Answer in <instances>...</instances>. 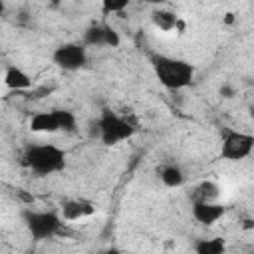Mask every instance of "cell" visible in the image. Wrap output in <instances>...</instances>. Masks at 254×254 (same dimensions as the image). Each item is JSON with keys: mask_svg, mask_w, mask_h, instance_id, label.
Masks as SVG:
<instances>
[{"mask_svg": "<svg viewBox=\"0 0 254 254\" xmlns=\"http://www.w3.org/2000/svg\"><path fill=\"white\" fill-rule=\"evenodd\" d=\"M151 65L159 81L167 89H183L192 83L194 79V67L179 58L163 56V54H151Z\"/></svg>", "mask_w": 254, "mask_h": 254, "instance_id": "cell-1", "label": "cell"}, {"mask_svg": "<svg viewBox=\"0 0 254 254\" xmlns=\"http://www.w3.org/2000/svg\"><path fill=\"white\" fill-rule=\"evenodd\" d=\"M26 165L40 177L58 173L65 165V151L56 145H34L26 151Z\"/></svg>", "mask_w": 254, "mask_h": 254, "instance_id": "cell-2", "label": "cell"}, {"mask_svg": "<svg viewBox=\"0 0 254 254\" xmlns=\"http://www.w3.org/2000/svg\"><path fill=\"white\" fill-rule=\"evenodd\" d=\"M95 131H97V137L101 139V143L111 147V145H117V143L129 139L135 133V127L127 119L119 117L115 111L103 109L101 117L95 123Z\"/></svg>", "mask_w": 254, "mask_h": 254, "instance_id": "cell-3", "label": "cell"}, {"mask_svg": "<svg viewBox=\"0 0 254 254\" xmlns=\"http://www.w3.org/2000/svg\"><path fill=\"white\" fill-rule=\"evenodd\" d=\"M77 127L75 115L65 109H54V111H44L36 113L30 121V129L34 133H56V131H65L73 133Z\"/></svg>", "mask_w": 254, "mask_h": 254, "instance_id": "cell-4", "label": "cell"}, {"mask_svg": "<svg viewBox=\"0 0 254 254\" xmlns=\"http://www.w3.org/2000/svg\"><path fill=\"white\" fill-rule=\"evenodd\" d=\"M24 220L26 226L32 234L34 240H48L54 234L60 232L62 220L56 212H34V210H26L24 212Z\"/></svg>", "mask_w": 254, "mask_h": 254, "instance_id": "cell-5", "label": "cell"}, {"mask_svg": "<svg viewBox=\"0 0 254 254\" xmlns=\"http://www.w3.org/2000/svg\"><path fill=\"white\" fill-rule=\"evenodd\" d=\"M254 149V137L248 133H240V131H224L222 137V149L220 155L226 161H242L246 159Z\"/></svg>", "mask_w": 254, "mask_h": 254, "instance_id": "cell-6", "label": "cell"}, {"mask_svg": "<svg viewBox=\"0 0 254 254\" xmlns=\"http://www.w3.org/2000/svg\"><path fill=\"white\" fill-rule=\"evenodd\" d=\"M54 62L67 71H75L87 64V52L83 44H62L54 50Z\"/></svg>", "mask_w": 254, "mask_h": 254, "instance_id": "cell-7", "label": "cell"}, {"mask_svg": "<svg viewBox=\"0 0 254 254\" xmlns=\"http://www.w3.org/2000/svg\"><path fill=\"white\" fill-rule=\"evenodd\" d=\"M121 44L119 34L111 28V26H91L87 28L85 36H83V46H109V48H117Z\"/></svg>", "mask_w": 254, "mask_h": 254, "instance_id": "cell-8", "label": "cell"}, {"mask_svg": "<svg viewBox=\"0 0 254 254\" xmlns=\"http://www.w3.org/2000/svg\"><path fill=\"white\" fill-rule=\"evenodd\" d=\"M224 212H226V208L220 202H194L192 204L194 220L204 226H212L214 222H218L224 216Z\"/></svg>", "mask_w": 254, "mask_h": 254, "instance_id": "cell-9", "label": "cell"}, {"mask_svg": "<svg viewBox=\"0 0 254 254\" xmlns=\"http://www.w3.org/2000/svg\"><path fill=\"white\" fill-rule=\"evenodd\" d=\"M93 210H95L93 202L83 200V198H69L62 202V212L65 220H79L83 216L93 214Z\"/></svg>", "mask_w": 254, "mask_h": 254, "instance_id": "cell-10", "label": "cell"}, {"mask_svg": "<svg viewBox=\"0 0 254 254\" xmlns=\"http://www.w3.org/2000/svg\"><path fill=\"white\" fill-rule=\"evenodd\" d=\"M4 83L10 87V89H28L32 85V77L18 65H10L6 69V75H4Z\"/></svg>", "mask_w": 254, "mask_h": 254, "instance_id": "cell-11", "label": "cell"}, {"mask_svg": "<svg viewBox=\"0 0 254 254\" xmlns=\"http://www.w3.org/2000/svg\"><path fill=\"white\" fill-rule=\"evenodd\" d=\"M151 20H153V24H155L159 30H163V32H171V30L177 28V24H179L177 14L171 12V10H155V12L151 14Z\"/></svg>", "mask_w": 254, "mask_h": 254, "instance_id": "cell-12", "label": "cell"}, {"mask_svg": "<svg viewBox=\"0 0 254 254\" xmlns=\"http://www.w3.org/2000/svg\"><path fill=\"white\" fill-rule=\"evenodd\" d=\"M159 177H161L163 185H167V187H171V189H177V187H181V185L185 183V175H183V171H181L177 165H167V167H163V169L159 171Z\"/></svg>", "mask_w": 254, "mask_h": 254, "instance_id": "cell-13", "label": "cell"}, {"mask_svg": "<svg viewBox=\"0 0 254 254\" xmlns=\"http://www.w3.org/2000/svg\"><path fill=\"white\" fill-rule=\"evenodd\" d=\"M220 194V189L216 183L212 181H204L196 187V194H194V202H214Z\"/></svg>", "mask_w": 254, "mask_h": 254, "instance_id": "cell-14", "label": "cell"}, {"mask_svg": "<svg viewBox=\"0 0 254 254\" xmlns=\"http://www.w3.org/2000/svg\"><path fill=\"white\" fill-rule=\"evenodd\" d=\"M226 244L222 238H204L194 244V254H224Z\"/></svg>", "mask_w": 254, "mask_h": 254, "instance_id": "cell-15", "label": "cell"}, {"mask_svg": "<svg viewBox=\"0 0 254 254\" xmlns=\"http://www.w3.org/2000/svg\"><path fill=\"white\" fill-rule=\"evenodd\" d=\"M127 8V0H121V2H111V0H105L103 2V14H111V12H121Z\"/></svg>", "mask_w": 254, "mask_h": 254, "instance_id": "cell-16", "label": "cell"}, {"mask_svg": "<svg viewBox=\"0 0 254 254\" xmlns=\"http://www.w3.org/2000/svg\"><path fill=\"white\" fill-rule=\"evenodd\" d=\"M220 95L226 97V99H230V97H234V89H232L230 85H222V87H220Z\"/></svg>", "mask_w": 254, "mask_h": 254, "instance_id": "cell-17", "label": "cell"}, {"mask_svg": "<svg viewBox=\"0 0 254 254\" xmlns=\"http://www.w3.org/2000/svg\"><path fill=\"white\" fill-rule=\"evenodd\" d=\"M105 254H123V252H119V250H115V248H111V250H107Z\"/></svg>", "mask_w": 254, "mask_h": 254, "instance_id": "cell-18", "label": "cell"}, {"mask_svg": "<svg viewBox=\"0 0 254 254\" xmlns=\"http://www.w3.org/2000/svg\"><path fill=\"white\" fill-rule=\"evenodd\" d=\"M248 113H250V117H252V119H254V105H252V107H250V109H248Z\"/></svg>", "mask_w": 254, "mask_h": 254, "instance_id": "cell-19", "label": "cell"}]
</instances>
